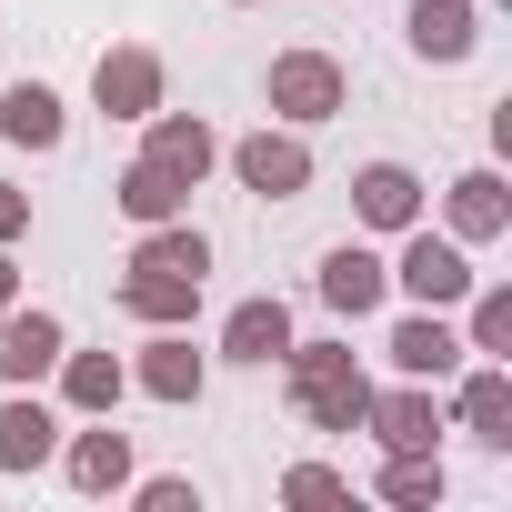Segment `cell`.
<instances>
[{
  "label": "cell",
  "mask_w": 512,
  "mask_h": 512,
  "mask_svg": "<svg viewBox=\"0 0 512 512\" xmlns=\"http://www.w3.org/2000/svg\"><path fill=\"white\" fill-rule=\"evenodd\" d=\"M71 482L81 492H121L131 482V432H111V412H101V432H71Z\"/></svg>",
  "instance_id": "obj_21"
},
{
  "label": "cell",
  "mask_w": 512,
  "mask_h": 512,
  "mask_svg": "<svg viewBox=\"0 0 512 512\" xmlns=\"http://www.w3.org/2000/svg\"><path fill=\"white\" fill-rule=\"evenodd\" d=\"M111 201H121V211H131V221H181V211H191V181H171V171H161V161H131V171H121V191H111Z\"/></svg>",
  "instance_id": "obj_23"
},
{
  "label": "cell",
  "mask_w": 512,
  "mask_h": 512,
  "mask_svg": "<svg viewBox=\"0 0 512 512\" xmlns=\"http://www.w3.org/2000/svg\"><path fill=\"white\" fill-rule=\"evenodd\" d=\"M282 492H292L302 512H322V502H352V482H342L332 462H292V482H282Z\"/></svg>",
  "instance_id": "obj_26"
},
{
  "label": "cell",
  "mask_w": 512,
  "mask_h": 512,
  "mask_svg": "<svg viewBox=\"0 0 512 512\" xmlns=\"http://www.w3.org/2000/svg\"><path fill=\"white\" fill-rule=\"evenodd\" d=\"M392 282H402L422 312H452V302L472 292V262H462V241H432V231H412V241H402V262H392Z\"/></svg>",
  "instance_id": "obj_4"
},
{
  "label": "cell",
  "mask_w": 512,
  "mask_h": 512,
  "mask_svg": "<svg viewBox=\"0 0 512 512\" xmlns=\"http://www.w3.org/2000/svg\"><path fill=\"white\" fill-rule=\"evenodd\" d=\"M362 432H372L382 452H432V442H442V402H432V382H402V392H372Z\"/></svg>",
  "instance_id": "obj_6"
},
{
  "label": "cell",
  "mask_w": 512,
  "mask_h": 512,
  "mask_svg": "<svg viewBox=\"0 0 512 512\" xmlns=\"http://www.w3.org/2000/svg\"><path fill=\"white\" fill-rule=\"evenodd\" d=\"M221 352H231V362H251V372H262V362H282V352H292V312H282L272 292L231 302V322H221Z\"/></svg>",
  "instance_id": "obj_12"
},
{
  "label": "cell",
  "mask_w": 512,
  "mask_h": 512,
  "mask_svg": "<svg viewBox=\"0 0 512 512\" xmlns=\"http://www.w3.org/2000/svg\"><path fill=\"white\" fill-rule=\"evenodd\" d=\"M452 422L472 432V442H492V452H512V372L482 352L472 372H462V392H452Z\"/></svg>",
  "instance_id": "obj_8"
},
{
  "label": "cell",
  "mask_w": 512,
  "mask_h": 512,
  "mask_svg": "<svg viewBox=\"0 0 512 512\" xmlns=\"http://www.w3.org/2000/svg\"><path fill=\"white\" fill-rule=\"evenodd\" d=\"M402 31H412V51H422V61H472L482 11H472V0H412V11H402Z\"/></svg>",
  "instance_id": "obj_14"
},
{
  "label": "cell",
  "mask_w": 512,
  "mask_h": 512,
  "mask_svg": "<svg viewBox=\"0 0 512 512\" xmlns=\"http://www.w3.org/2000/svg\"><path fill=\"white\" fill-rule=\"evenodd\" d=\"M141 272H181V282H201L211 272V241L191 231V221H141V251H131Z\"/></svg>",
  "instance_id": "obj_22"
},
{
  "label": "cell",
  "mask_w": 512,
  "mask_h": 512,
  "mask_svg": "<svg viewBox=\"0 0 512 512\" xmlns=\"http://www.w3.org/2000/svg\"><path fill=\"white\" fill-rule=\"evenodd\" d=\"M51 372H61V402H71V412H91V422H101V412H121V392H131V362H111V352H61Z\"/></svg>",
  "instance_id": "obj_17"
},
{
  "label": "cell",
  "mask_w": 512,
  "mask_h": 512,
  "mask_svg": "<svg viewBox=\"0 0 512 512\" xmlns=\"http://www.w3.org/2000/svg\"><path fill=\"white\" fill-rule=\"evenodd\" d=\"M262 101H272L282 121H332V111H352V71H342L332 51H282V61L262 71Z\"/></svg>",
  "instance_id": "obj_2"
},
{
  "label": "cell",
  "mask_w": 512,
  "mask_h": 512,
  "mask_svg": "<svg viewBox=\"0 0 512 512\" xmlns=\"http://www.w3.org/2000/svg\"><path fill=\"white\" fill-rule=\"evenodd\" d=\"M51 452H61V412L31 402V392H11V402H0V472H41Z\"/></svg>",
  "instance_id": "obj_13"
},
{
  "label": "cell",
  "mask_w": 512,
  "mask_h": 512,
  "mask_svg": "<svg viewBox=\"0 0 512 512\" xmlns=\"http://www.w3.org/2000/svg\"><path fill=\"white\" fill-rule=\"evenodd\" d=\"M191 502H201V492H191L181 472H161V482H141V512H191Z\"/></svg>",
  "instance_id": "obj_27"
},
{
  "label": "cell",
  "mask_w": 512,
  "mask_h": 512,
  "mask_svg": "<svg viewBox=\"0 0 512 512\" xmlns=\"http://www.w3.org/2000/svg\"><path fill=\"white\" fill-rule=\"evenodd\" d=\"M462 302H472V322H462V352H492V362H502V352H512V292H502V282H492V292L472 282Z\"/></svg>",
  "instance_id": "obj_24"
},
{
  "label": "cell",
  "mask_w": 512,
  "mask_h": 512,
  "mask_svg": "<svg viewBox=\"0 0 512 512\" xmlns=\"http://www.w3.org/2000/svg\"><path fill=\"white\" fill-rule=\"evenodd\" d=\"M91 101H101L111 121H151V111H161V51H141V41L101 51V71H91Z\"/></svg>",
  "instance_id": "obj_5"
},
{
  "label": "cell",
  "mask_w": 512,
  "mask_h": 512,
  "mask_svg": "<svg viewBox=\"0 0 512 512\" xmlns=\"http://www.w3.org/2000/svg\"><path fill=\"white\" fill-rule=\"evenodd\" d=\"M502 221H512L502 171H462V181H452V241H492Z\"/></svg>",
  "instance_id": "obj_20"
},
{
  "label": "cell",
  "mask_w": 512,
  "mask_h": 512,
  "mask_svg": "<svg viewBox=\"0 0 512 512\" xmlns=\"http://www.w3.org/2000/svg\"><path fill=\"white\" fill-rule=\"evenodd\" d=\"M322 302H332L342 322H372V312L392 302V272L372 262V251H362V241H342V251H332V262H322Z\"/></svg>",
  "instance_id": "obj_11"
},
{
  "label": "cell",
  "mask_w": 512,
  "mask_h": 512,
  "mask_svg": "<svg viewBox=\"0 0 512 512\" xmlns=\"http://www.w3.org/2000/svg\"><path fill=\"white\" fill-rule=\"evenodd\" d=\"M131 392H151V402H201V352H191V332L161 322V342L131 362Z\"/></svg>",
  "instance_id": "obj_16"
},
{
  "label": "cell",
  "mask_w": 512,
  "mask_h": 512,
  "mask_svg": "<svg viewBox=\"0 0 512 512\" xmlns=\"http://www.w3.org/2000/svg\"><path fill=\"white\" fill-rule=\"evenodd\" d=\"M21 302V262H11V241H0V312Z\"/></svg>",
  "instance_id": "obj_29"
},
{
  "label": "cell",
  "mask_w": 512,
  "mask_h": 512,
  "mask_svg": "<svg viewBox=\"0 0 512 512\" xmlns=\"http://www.w3.org/2000/svg\"><path fill=\"white\" fill-rule=\"evenodd\" d=\"M21 231H31V191L0 181V241H21Z\"/></svg>",
  "instance_id": "obj_28"
},
{
  "label": "cell",
  "mask_w": 512,
  "mask_h": 512,
  "mask_svg": "<svg viewBox=\"0 0 512 512\" xmlns=\"http://www.w3.org/2000/svg\"><path fill=\"white\" fill-rule=\"evenodd\" d=\"M352 211H362L372 231H412V221H422V181H412L402 161H362V181H352Z\"/></svg>",
  "instance_id": "obj_15"
},
{
  "label": "cell",
  "mask_w": 512,
  "mask_h": 512,
  "mask_svg": "<svg viewBox=\"0 0 512 512\" xmlns=\"http://www.w3.org/2000/svg\"><path fill=\"white\" fill-rule=\"evenodd\" d=\"M231 171H241V191L292 201V191H312V141L302 131H251V141H231Z\"/></svg>",
  "instance_id": "obj_3"
},
{
  "label": "cell",
  "mask_w": 512,
  "mask_h": 512,
  "mask_svg": "<svg viewBox=\"0 0 512 512\" xmlns=\"http://www.w3.org/2000/svg\"><path fill=\"white\" fill-rule=\"evenodd\" d=\"M121 312L151 322V332H161V322H191V312H201V282H181V272H141V262H131V272H121Z\"/></svg>",
  "instance_id": "obj_19"
},
{
  "label": "cell",
  "mask_w": 512,
  "mask_h": 512,
  "mask_svg": "<svg viewBox=\"0 0 512 512\" xmlns=\"http://www.w3.org/2000/svg\"><path fill=\"white\" fill-rule=\"evenodd\" d=\"M382 502H402V512L442 502V452H392L382 462Z\"/></svg>",
  "instance_id": "obj_25"
},
{
  "label": "cell",
  "mask_w": 512,
  "mask_h": 512,
  "mask_svg": "<svg viewBox=\"0 0 512 512\" xmlns=\"http://www.w3.org/2000/svg\"><path fill=\"white\" fill-rule=\"evenodd\" d=\"M141 161H161L171 181H191V191H201V171L221 161V141H211V121H201V111H151V141H141Z\"/></svg>",
  "instance_id": "obj_10"
},
{
  "label": "cell",
  "mask_w": 512,
  "mask_h": 512,
  "mask_svg": "<svg viewBox=\"0 0 512 512\" xmlns=\"http://www.w3.org/2000/svg\"><path fill=\"white\" fill-rule=\"evenodd\" d=\"M282 362H292V402H302V422H312V432H362L372 382H362L352 342H292Z\"/></svg>",
  "instance_id": "obj_1"
},
{
  "label": "cell",
  "mask_w": 512,
  "mask_h": 512,
  "mask_svg": "<svg viewBox=\"0 0 512 512\" xmlns=\"http://www.w3.org/2000/svg\"><path fill=\"white\" fill-rule=\"evenodd\" d=\"M382 352H392V372H402V382H452V372H462V332H452L442 312L392 322V342H382Z\"/></svg>",
  "instance_id": "obj_7"
},
{
  "label": "cell",
  "mask_w": 512,
  "mask_h": 512,
  "mask_svg": "<svg viewBox=\"0 0 512 512\" xmlns=\"http://www.w3.org/2000/svg\"><path fill=\"white\" fill-rule=\"evenodd\" d=\"M61 352H71V332L51 312H0V382H11V392H31Z\"/></svg>",
  "instance_id": "obj_9"
},
{
  "label": "cell",
  "mask_w": 512,
  "mask_h": 512,
  "mask_svg": "<svg viewBox=\"0 0 512 512\" xmlns=\"http://www.w3.org/2000/svg\"><path fill=\"white\" fill-rule=\"evenodd\" d=\"M0 141L61 151V91H51V81H11V91H0Z\"/></svg>",
  "instance_id": "obj_18"
}]
</instances>
